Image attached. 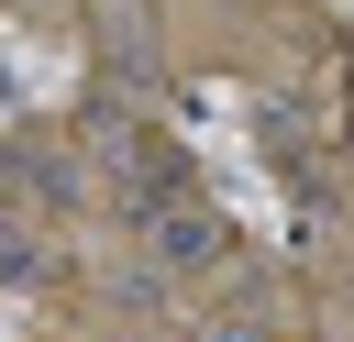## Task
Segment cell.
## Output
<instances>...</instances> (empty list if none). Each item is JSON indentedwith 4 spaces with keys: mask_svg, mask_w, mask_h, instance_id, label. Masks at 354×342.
Wrapping results in <instances>:
<instances>
[{
    "mask_svg": "<svg viewBox=\"0 0 354 342\" xmlns=\"http://www.w3.org/2000/svg\"><path fill=\"white\" fill-rule=\"evenodd\" d=\"M144 232H155V265H177V276H188V265H221V221H210V210H188V199H177V210H155Z\"/></svg>",
    "mask_w": 354,
    "mask_h": 342,
    "instance_id": "6da1fadb",
    "label": "cell"
},
{
    "mask_svg": "<svg viewBox=\"0 0 354 342\" xmlns=\"http://www.w3.org/2000/svg\"><path fill=\"white\" fill-rule=\"evenodd\" d=\"M77 143H100V154L122 165V154H133V121H122V99H88V110H77Z\"/></svg>",
    "mask_w": 354,
    "mask_h": 342,
    "instance_id": "7a4b0ae2",
    "label": "cell"
},
{
    "mask_svg": "<svg viewBox=\"0 0 354 342\" xmlns=\"http://www.w3.org/2000/svg\"><path fill=\"white\" fill-rule=\"evenodd\" d=\"M22 177H33V188H44V199H77V188H88V177H77V165H66V154H22Z\"/></svg>",
    "mask_w": 354,
    "mask_h": 342,
    "instance_id": "3957f363",
    "label": "cell"
},
{
    "mask_svg": "<svg viewBox=\"0 0 354 342\" xmlns=\"http://www.w3.org/2000/svg\"><path fill=\"white\" fill-rule=\"evenodd\" d=\"M22 276H44V254H33V232L0 221V287H22Z\"/></svg>",
    "mask_w": 354,
    "mask_h": 342,
    "instance_id": "277c9868",
    "label": "cell"
}]
</instances>
